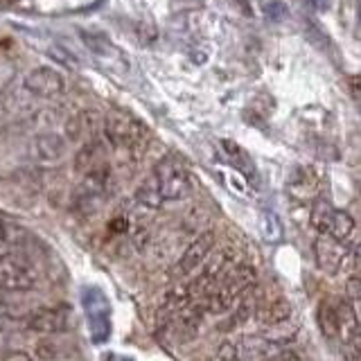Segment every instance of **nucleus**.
I'll list each match as a JSON object with an SVG mask.
<instances>
[{"label":"nucleus","instance_id":"nucleus-1","mask_svg":"<svg viewBox=\"0 0 361 361\" xmlns=\"http://www.w3.org/2000/svg\"><path fill=\"white\" fill-rule=\"evenodd\" d=\"M255 287V271L248 264L235 262L226 274L219 278L217 285L212 287V291L203 300L206 314H224L233 310L237 300H240L246 291H251Z\"/></svg>","mask_w":361,"mask_h":361},{"label":"nucleus","instance_id":"nucleus-2","mask_svg":"<svg viewBox=\"0 0 361 361\" xmlns=\"http://www.w3.org/2000/svg\"><path fill=\"white\" fill-rule=\"evenodd\" d=\"M104 138L109 145H113L116 149L124 152H138L145 147L147 138H149V131H147L145 124L129 116L124 111H111L104 118Z\"/></svg>","mask_w":361,"mask_h":361},{"label":"nucleus","instance_id":"nucleus-3","mask_svg":"<svg viewBox=\"0 0 361 361\" xmlns=\"http://www.w3.org/2000/svg\"><path fill=\"white\" fill-rule=\"evenodd\" d=\"M39 285V271L25 255H0V289L3 291H30Z\"/></svg>","mask_w":361,"mask_h":361},{"label":"nucleus","instance_id":"nucleus-4","mask_svg":"<svg viewBox=\"0 0 361 361\" xmlns=\"http://www.w3.org/2000/svg\"><path fill=\"white\" fill-rule=\"evenodd\" d=\"M154 178L158 183V190L165 201H180L190 197L192 192V178L188 174V169L180 165L176 158L165 156L163 161H158L154 167Z\"/></svg>","mask_w":361,"mask_h":361},{"label":"nucleus","instance_id":"nucleus-5","mask_svg":"<svg viewBox=\"0 0 361 361\" xmlns=\"http://www.w3.org/2000/svg\"><path fill=\"white\" fill-rule=\"evenodd\" d=\"M310 219H312V226L321 235L332 237V240H336V242L348 240L355 231V219L350 217V212L334 208L332 203L325 201V199H319L314 203Z\"/></svg>","mask_w":361,"mask_h":361},{"label":"nucleus","instance_id":"nucleus-6","mask_svg":"<svg viewBox=\"0 0 361 361\" xmlns=\"http://www.w3.org/2000/svg\"><path fill=\"white\" fill-rule=\"evenodd\" d=\"M25 327L30 332L37 334H63L71 330L73 325V310L71 307H45V310H34L25 319Z\"/></svg>","mask_w":361,"mask_h":361},{"label":"nucleus","instance_id":"nucleus-7","mask_svg":"<svg viewBox=\"0 0 361 361\" xmlns=\"http://www.w3.org/2000/svg\"><path fill=\"white\" fill-rule=\"evenodd\" d=\"M214 242H217V237H214L212 231H206L201 233L197 240H192L188 246L183 255L178 257V262L174 264L172 269V276L174 278H185V276H192L197 269H201V264L206 262L208 255L212 253L214 248Z\"/></svg>","mask_w":361,"mask_h":361},{"label":"nucleus","instance_id":"nucleus-8","mask_svg":"<svg viewBox=\"0 0 361 361\" xmlns=\"http://www.w3.org/2000/svg\"><path fill=\"white\" fill-rule=\"evenodd\" d=\"M23 86H25V90L34 97L52 99V97H59L66 90V79L59 71H54V68L41 66V68H34L32 73H27Z\"/></svg>","mask_w":361,"mask_h":361},{"label":"nucleus","instance_id":"nucleus-9","mask_svg":"<svg viewBox=\"0 0 361 361\" xmlns=\"http://www.w3.org/2000/svg\"><path fill=\"white\" fill-rule=\"evenodd\" d=\"M68 152V140L59 133H39L27 142V156L30 161L39 165H52L63 161Z\"/></svg>","mask_w":361,"mask_h":361},{"label":"nucleus","instance_id":"nucleus-10","mask_svg":"<svg viewBox=\"0 0 361 361\" xmlns=\"http://www.w3.org/2000/svg\"><path fill=\"white\" fill-rule=\"evenodd\" d=\"M314 255H316V264L325 271L327 276H338L348 259V251L341 246V242L332 240V237L321 235L319 240L314 242Z\"/></svg>","mask_w":361,"mask_h":361},{"label":"nucleus","instance_id":"nucleus-11","mask_svg":"<svg viewBox=\"0 0 361 361\" xmlns=\"http://www.w3.org/2000/svg\"><path fill=\"white\" fill-rule=\"evenodd\" d=\"M237 353H240V361H274L285 353L278 341H274L271 336H244L240 343H237Z\"/></svg>","mask_w":361,"mask_h":361},{"label":"nucleus","instance_id":"nucleus-12","mask_svg":"<svg viewBox=\"0 0 361 361\" xmlns=\"http://www.w3.org/2000/svg\"><path fill=\"white\" fill-rule=\"evenodd\" d=\"M336 305V323H338V338L343 343H353L357 334L361 332L359 327V316L355 312V305L350 300H334Z\"/></svg>","mask_w":361,"mask_h":361},{"label":"nucleus","instance_id":"nucleus-13","mask_svg":"<svg viewBox=\"0 0 361 361\" xmlns=\"http://www.w3.org/2000/svg\"><path fill=\"white\" fill-rule=\"evenodd\" d=\"M102 165H106V149L99 140H88L75 156V172L82 176Z\"/></svg>","mask_w":361,"mask_h":361},{"label":"nucleus","instance_id":"nucleus-14","mask_svg":"<svg viewBox=\"0 0 361 361\" xmlns=\"http://www.w3.org/2000/svg\"><path fill=\"white\" fill-rule=\"evenodd\" d=\"M255 319L264 327H276L291 319V305L287 298H274L255 310Z\"/></svg>","mask_w":361,"mask_h":361},{"label":"nucleus","instance_id":"nucleus-15","mask_svg":"<svg viewBox=\"0 0 361 361\" xmlns=\"http://www.w3.org/2000/svg\"><path fill=\"white\" fill-rule=\"evenodd\" d=\"M135 201H138L140 206L147 208V210H158L165 203L161 190H158V183H156L154 174H149L138 185V190H135Z\"/></svg>","mask_w":361,"mask_h":361},{"label":"nucleus","instance_id":"nucleus-16","mask_svg":"<svg viewBox=\"0 0 361 361\" xmlns=\"http://www.w3.org/2000/svg\"><path fill=\"white\" fill-rule=\"evenodd\" d=\"M316 321H319V327L323 336L327 338H336L338 336V323H336V305L332 298H325L319 305V312H316Z\"/></svg>","mask_w":361,"mask_h":361},{"label":"nucleus","instance_id":"nucleus-17","mask_svg":"<svg viewBox=\"0 0 361 361\" xmlns=\"http://www.w3.org/2000/svg\"><path fill=\"white\" fill-rule=\"evenodd\" d=\"M93 129V113L90 111H84V113H77L71 120L66 122V135L71 140H77L82 138L86 131Z\"/></svg>","mask_w":361,"mask_h":361},{"label":"nucleus","instance_id":"nucleus-18","mask_svg":"<svg viewBox=\"0 0 361 361\" xmlns=\"http://www.w3.org/2000/svg\"><path fill=\"white\" fill-rule=\"evenodd\" d=\"M262 237L267 242H280L282 240V224L278 219V214H274V212L262 214Z\"/></svg>","mask_w":361,"mask_h":361},{"label":"nucleus","instance_id":"nucleus-19","mask_svg":"<svg viewBox=\"0 0 361 361\" xmlns=\"http://www.w3.org/2000/svg\"><path fill=\"white\" fill-rule=\"evenodd\" d=\"M210 361H240V353H237V345L231 341H224L214 348V353L210 355Z\"/></svg>","mask_w":361,"mask_h":361},{"label":"nucleus","instance_id":"nucleus-20","mask_svg":"<svg viewBox=\"0 0 361 361\" xmlns=\"http://www.w3.org/2000/svg\"><path fill=\"white\" fill-rule=\"evenodd\" d=\"M20 237V228L0 214V242H16Z\"/></svg>","mask_w":361,"mask_h":361},{"label":"nucleus","instance_id":"nucleus-21","mask_svg":"<svg viewBox=\"0 0 361 361\" xmlns=\"http://www.w3.org/2000/svg\"><path fill=\"white\" fill-rule=\"evenodd\" d=\"M345 293L350 302H361V278L353 276L345 282Z\"/></svg>","mask_w":361,"mask_h":361},{"label":"nucleus","instance_id":"nucleus-22","mask_svg":"<svg viewBox=\"0 0 361 361\" xmlns=\"http://www.w3.org/2000/svg\"><path fill=\"white\" fill-rule=\"evenodd\" d=\"M350 88H353V97L361 104V77H353V79H350Z\"/></svg>","mask_w":361,"mask_h":361},{"label":"nucleus","instance_id":"nucleus-23","mask_svg":"<svg viewBox=\"0 0 361 361\" xmlns=\"http://www.w3.org/2000/svg\"><path fill=\"white\" fill-rule=\"evenodd\" d=\"M0 361H32V357L27 353H23V350H18V353H9L7 357H3Z\"/></svg>","mask_w":361,"mask_h":361},{"label":"nucleus","instance_id":"nucleus-24","mask_svg":"<svg viewBox=\"0 0 361 361\" xmlns=\"http://www.w3.org/2000/svg\"><path fill=\"white\" fill-rule=\"evenodd\" d=\"M310 3L319 9V11H325V9H330V5H332V0H310Z\"/></svg>","mask_w":361,"mask_h":361},{"label":"nucleus","instance_id":"nucleus-25","mask_svg":"<svg viewBox=\"0 0 361 361\" xmlns=\"http://www.w3.org/2000/svg\"><path fill=\"white\" fill-rule=\"evenodd\" d=\"M274 361H300V357L293 355V353H287V350H285V353H282L280 357H276Z\"/></svg>","mask_w":361,"mask_h":361},{"label":"nucleus","instance_id":"nucleus-26","mask_svg":"<svg viewBox=\"0 0 361 361\" xmlns=\"http://www.w3.org/2000/svg\"><path fill=\"white\" fill-rule=\"evenodd\" d=\"M353 255H355V259H357V262L361 264V242L355 246V251H353Z\"/></svg>","mask_w":361,"mask_h":361},{"label":"nucleus","instance_id":"nucleus-27","mask_svg":"<svg viewBox=\"0 0 361 361\" xmlns=\"http://www.w3.org/2000/svg\"><path fill=\"white\" fill-rule=\"evenodd\" d=\"M353 345L357 348V353H361V332L357 334V338H355V341H353Z\"/></svg>","mask_w":361,"mask_h":361}]
</instances>
